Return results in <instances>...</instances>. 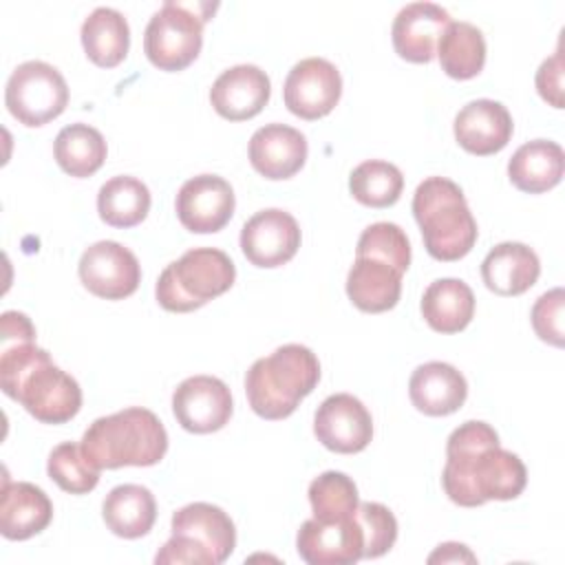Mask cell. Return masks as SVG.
I'll use <instances>...</instances> for the list:
<instances>
[{
	"label": "cell",
	"instance_id": "obj_10",
	"mask_svg": "<svg viewBox=\"0 0 565 565\" xmlns=\"http://www.w3.org/2000/svg\"><path fill=\"white\" fill-rule=\"evenodd\" d=\"M282 95L285 106L296 117L320 119L335 108L342 95L340 71L324 57H305L291 66Z\"/></svg>",
	"mask_w": 565,
	"mask_h": 565
},
{
	"label": "cell",
	"instance_id": "obj_34",
	"mask_svg": "<svg viewBox=\"0 0 565 565\" xmlns=\"http://www.w3.org/2000/svg\"><path fill=\"white\" fill-rule=\"evenodd\" d=\"M46 472L64 492L71 494H86L99 481V468L90 463L82 446L75 441H64L51 450Z\"/></svg>",
	"mask_w": 565,
	"mask_h": 565
},
{
	"label": "cell",
	"instance_id": "obj_3",
	"mask_svg": "<svg viewBox=\"0 0 565 565\" xmlns=\"http://www.w3.org/2000/svg\"><path fill=\"white\" fill-rule=\"evenodd\" d=\"M82 450L99 470L154 466L168 450V433L159 417L141 406L97 417L82 437Z\"/></svg>",
	"mask_w": 565,
	"mask_h": 565
},
{
	"label": "cell",
	"instance_id": "obj_18",
	"mask_svg": "<svg viewBox=\"0 0 565 565\" xmlns=\"http://www.w3.org/2000/svg\"><path fill=\"white\" fill-rule=\"evenodd\" d=\"M457 143L479 157L503 150L512 137L514 124L508 108L494 99H472L455 117Z\"/></svg>",
	"mask_w": 565,
	"mask_h": 565
},
{
	"label": "cell",
	"instance_id": "obj_25",
	"mask_svg": "<svg viewBox=\"0 0 565 565\" xmlns=\"http://www.w3.org/2000/svg\"><path fill=\"white\" fill-rule=\"evenodd\" d=\"M565 170V154L556 141L534 139L516 148L508 161V177L514 188L527 194L552 190Z\"/></svg>",
	"mask_w": 565,
	"mask_h": 565
},
{
	"label": "cell",
	"instance_id": "obj_7",
	"mask_svg": "<svg viewBox=\"0 0 565 565\" xmlns=\"http://www.w3.org/2000/svg\"><path fill=\"white\" fill-rule=\"evenodd\" d=\"M203 2L185 4L166 0L152 13L143 33V53L161 71H183L190 66L203 46V24L210 13H199Z\"/></svg>",
	"mask_w": 565,
	"mask_h": 565
},
{
	"label": "cell",
	"instance_id": "obj_5",
	"mask_svg": "<svg viewBox=\"0 0 565 565\" xmlns=\"http://www.w3.org/2000/svg\"><path fill=\"white\" fill-rule=\"evenodd\" d=\"M413 214L433 258L459 260L475 247L477 221L455 181L446 177L424 179L413 194Z\"/></svg>",
	"mask_w": 565,
	"mask_h": 565
},
{
	"label": "cell",
	"instance_id": "obj_21",
	"mask_svg": "<svg viewBox=\"0 0 565 565\" xmlns=\"http://www.w3.org/2000/svg\"><path fill=\"white\" fill-rule=\"evenodd\" d=\"M53 519V503L46 492L29 481H4L0 497V532L9 541H26Z\"/></svg>",
	"mask_w": 565,
	"mask_h": 565
},
{
	"label": "cell",
	"instance_id": "obj_17",
	"mask_svg": "<svg viewBox=\"0 0 565 565\" xmlns=\"http://www.w3.org/2000/svg\"><path fill=\"white\" fill-rule=\"evenodd\" d=\"M450 13L435 2H411L402 7L393 20L391 38L399 57L424 64L430 62Z\"/></svg>",
	"mask_w": 565,
	"mask_h": 565
},
{
	"label": "cell",
	"instance_id": "obj_13",
	"mask_svg": "<svg viewBox=\"0 0 565 565\" xmlns=\"http://www.w3.org/2000/svg\"><path fill=\"white\" fill-rule=\"evenodd\" d=\"M300 247V227L296 218L278 207L256 212L241 230V249L256 267H280L289 263Z\"/></svg>",
	"mask_w": 565,
	"mask_h": 565
},
{
	"label": "cell",
	"instance_id": "obj_2",
	"mask_svg": "<svg viewBox=\"0 0 565 565\" xmlns=\"http://www.w3.org/2000/svg\"><path fill=\"white\" fill-rule=\"evenodd\" d=\"M0 384L11 399L44 424H64L82 408L77 380L55 366L49 351L33 342L2 347Z\"/></svg>",
	"mask_w": 565,
	"mask_h": 565
},
{
	"label": "cell",
	"instance_id": "obj_27",
	"mask_svg": "<svg viewBox=\"0 0 565 565\" xmlns=\"http://www.w3.org/2000/svg\"><path fill=\"white\" fill-rule=\"evenodd\" d=\"M422 316L437 333H457L475 316V294L459 278H437L422 296Z\"/></svg>",
	"mask_w": 565,
	"mask_h": 565
},
{
	"label": "cell",
	"instance_id": "obj_4",
	"mask_svg": "<svg viewBox=\"0 0 565 565\" xmlns=\"http://www.w3.org/2000/svg\"><path fill=\"white\" fill-rule=\"evenodd\" d=\"M320 380V362L309 347L282 344L271 355L258 358L245 375L252 411L263 419L289 417Z\"/></svg>",
	"mask_w": 565,
	"mask_h": 565
},
{
	"label": "cell",
	"instance_id": "obj_19",
	"mask_svg": "<svg viewBox=\"0 0 565 565\" xmlns=\"http://www.w3.org/2000/svg\"><path fill=\"white\" fill-rule=\"evenodd\" d=\"M249 163L265 179H289L307 161V139L287 124H267L249 139Z\"/></svg>",
	"mask_w": 565,
	"mask_h": 565
},
{
	"label": "cell",
	"instance_id": "obj_39",
	"mask_svg": "<svg viewBox=\"0 0 565 565\" xmlns=\"http://www.w3.org/2000/svg\"><path fill=\"white\" fill-rule=\"evenodd\" d=\"M154 563L163 565V563H201V565H216L214 558L199 547L196 543H192L188 536H179L172 534V539L157 552Z\"/></svg>",
	"mask_w": 565,
	"mask_h": 565
},
{
	"label": "cell",
	"instance_id": "obj_23",
	"mask_svg": "<svg viewBox=\"0 0 565 565\" xmlns=\"http://www.w3.org/2000/svg\"><path fill=\"white\" fill-rule=\"evenodd\" d=\"M541 274L536 252L523 243L505 241L494 245L481 263V278L486 287L499 296L525 294Z\"/></svg>",
	"mask_w": 565,
	"mask_h": 565
},
{
	"label": "cell",
	"instance_id": "obj_29",
	"mask_svg": "<svg viewBox=\"0 0 565 565\" xmlns=\"http://www.w3.org/2000/svg\"><path fill=\"white\" fill-rule=\"evenodd\" d=\"M106 141L102 132L88 124L64 126L53 143V154L57 166L77 179L95 174L106 159Z\"/></svg>",
	"mask_w": 565,
	"mask_h": 565
},
{
	"label": "cell",
	"instance_id": "obj_33",
	"mask_svg": "<svg viewBox=\"0 0 565 565\" xmlns=\"http://www.w3.org/2000/svg\"><path fill=\"white\" fill-rule=\"evenodd\" d=\"M309 503L313 519L338 521L349 519L358 510V488L353 479L338 470H327L309 483Z\"/></svg>",
	"mask_w": 565,
	"mask_h": 565
},
{
	"label": "cell",
	"instance_id": "obj_11",
	"mask_svg": "<svg viewBox=\"0 0 565 565\" xmlns=\"http://www.w3.org/2000/svg\"><path fill=\"white\" fill-rule=\"evenodd\" d=\"M172 411L185 430L205 435L230 422L234 404L223 380L212 375H192L174 388Z\"/></svg>",
	"mask_w": 565,
	"mask_h": 565
},
{
	"label": "cell",
	"instance_id": "obj_28",
	"mask_svg": "<svg viewBox=\"0 0 565 565\" xmlns=\"http://www.w3.org/2000/svg\"><path fill=\"white\" fill-rule=\"evenodd\" d=\"M79 35L88 60L102 68H113L128 55L130 29L117 9L97 7L84 20Z\"/></svg>",
	"mask_w": 565,
	"mask_h": 565
},
{
	"label": "cell",
	"instance_id": "obj_37",
	"mask_svg": "<svg viewBox=\"0 0 565 565\" xmlns=\"http://www.w3.org/2000/svg\"><path fill=\"white\" fill-rule=\"evenodd\" d=\"M563 305L565 294L561 287H556L539 296L530 313L536 335L554 347H563Z\"/></svg>",
	"mask_w": 565,
	"mask_h": 565
},
{
	"label": "cell",
	"instance_id": "obj_35",
	"mask_svg": "<svg viewBox=\"0 0 565 565\" xmlns=\"http://www.w3.org/2000/svg\"><path fill=\"white\" fill-rule=\"evenodd\" d=\"M355 256L380 258L404 274L411 265V243H408L406 232L399 225L380 221V223L369 225L360 234Z\"/></svg>",
	"mask_w": 565,
	"mask_h": 565
},
{
	"label": "cell",
	"instance_id": "obj_1",
	"mask_svg": "<svg viewBox=\"0 0 565 565\" xmlns=\"http://www.w3.org/2000/svg\"><path fill=\"white\" fill-rule=\"evenodd\" d=\"M527 481L523 461L499 446L497 430L486 422H463L446 444L441 486L448 499L463 508L486 501L516 499Z\"/></svg>",
	"mask_w": 565,
	"mask_h": 565
},
{
	"label": "cell",
	"instance_id": "obj_9",
	"mask_svg": "<svg viewBox=\"0 0 565 565\" xmlns=\"http://www.w3.org/2000/svg\"><path fill=\"white\" fill-rule=\"evenodd\" d=\"M82 285L106 300H121L137 291L141 267L137 256L117 241H97L84 249L79 265Z\"/></svg>",
	"mask_w": 565,
	"mask_h": 565
},
{
	"label": "cell",
	"instance_id": "obj_40",
	"mask_svg": "<svg viewBox=\"0 0 565 565\" xmlns=\"http://www.w3.org/2000/svg\"><path fill=\"white\" fill-rule=\"evenodd\" d=\"M35 329L31 320L20 311H4L2 313V347L11 342H33Z\"/></svg>",
	"mask_w": 565,
	"mask_h": 565
},
{
	"label": "cell",
	"instance_id": "obj_24",
	"mask_svg": "<svg viewBox=\"0 0 565 565\" xmlns=\"http://www.w3.org/2000/svg\"><path fill=\"white\" fill-rule=\"evenodd\" d=\"M402 294V271L393 265L371 258L355 256L347 276L349 300L366 313H382L397 305Z\"/></svg>",
	"mask_w": 565,
	"mask_h": 565
},
{
	"label": "cell",
	"instance_id": "obj_15",
	"mask_svg": "<svg viewBox=\"0 0 565 565\" xmlns=\"http://www.w3.org/2000/svg\"><path fill=\"white\" fill-rule=\"evenodd\" d=\"M296 550L309 565H351L364 558V534L355 514L338 521L309 519L298 530Z\"/></svg>",
	"mask_w": 565,
	"mask_h": 565
},
{
	"label": "cell",
	"instance_id": "obj_36",
	"mask_svg": "<svg viewBox=\"0 0 565 565\" xmlns=\"http://www.w3.org/2000/svg\"><path fill=\"white\" fill-rule=\"evenodd\" d=\"M355 519L364 534V558L384 556L397 539V521L393 512L375 501L358 503Z\"/></svg>",
	"mask_w": 565,
	"mask_h": 565
},
{
	"label": "cell",
	"instance_id": "obj_16",
	"mask_svg": "<svg viewBox=\"0 0 565 565\" xmlns=\"http://www.w3.org/2000/svg\"><path fill=\"white\" fill-rule=\"evenodd\" d=\"M269 93L271 84L263 68L256 64H236L214 79L210 102L223 119L245 121L265 108Z\"/></svg>",
	"mask_w": 565,
	"mask_h": 565
},
{
	"label": "cell",
	"instance_id": "obj_32",
	"mask_svg": "<svg viewBox=\"0 0 565 565\" xmlns=\"http://www.w3.org/2000/svg\"><path fill=\"white\" fill-rule=\"evenodd\" d=\"M402 188L404 177L399 168L382 159L362 161L349 177V190L353 199L369 207H388L397 203Z\"/></svg>",
	"mask_w": 565,
	"mask_h": 565
},
{
	"label": "cell",
	"instance_id": "obj_8",
	"mask_svg": "<svg viewBox=\"0 0 565 565\" xmlns=\"http://www.w3.org/2000/svg\"><path fill=\"white\" fill-rule=\"evenodd\" d=\"M4 104L20 124L38 128L64 113L68 86L55 66L42 60H29L18 64L9 75Z\"/></svg>",
	"mask_w": 565,
	"mask_h": 565
},
{
	"label": "cell",
	"instance_id": "obj_20",
	"mask_svg": "<svg viewBox=\"0 0 565 565\" xmlns=\"http://www.w3.org/2000/svg\"><path fill=\"white\" fill-rule=\"evenodd\" d=\"M408 395L417 411L430 417H444L459 411L468 395V382L448 362L419 364L408 382Z\"/></svg>",
	"mask_w": 565,
	"mask_h": 565
},
{
	"label": "cell",
	"instance_id": "obj_14",
	"mask_svg": "<svg viewBox=\"0 0 565 565\" xmlns=\"http://www.w3.org/2000/svg\"><path fill=\"white\" fill-rule=\"evenodd\" d=\"M313 433L324 448L340 455H353L369 446L373 437V419L358 397L335 393L318 406Z\"/></svg>",
	"mask_w": 565,
	"mask_h": 565
},
{
	"label": "cell",
	"instance_id": "obj_26",
	"mask_svg": "<svg viewBox=\"0 0 565 565\" xmlns=\"http://www.w3.org/2000/svg\"><path fill=\"white\" fill-rule=\"evenodd\" d=\"M102 516L113 534L121 539H139L152 530L157 503L146 486L121 483L106 494Z\"/></svg>",
	"mask_w": 565,
	"mask_h": 565
},
{
	"label": "cell",
	"instance_id": "obj_6",
	"mask_svg": "<svg viewBox=\"0 0 565 565\" xmlns=\"http://www.w3.org/2000/svg\"><path fill=\"white\" fill-rule=\"evenodd\" d=\"M236 278L232 258L216 247L188 249L157 280V300L166 311L185 313L225 294Z\"/></svg>",
	"mask_w": 565,
	"mask_h": 565
},
{
	"label": "cell",
	"instance_id": "obj_22",
	"mask_svg": "<svg viewBox=\"0 0 565 565\" xmlns=\"http://www.w3.org/2000/svg\"><path fill=\"white\" fill-rule=\"evenodd\" d=\"M172 534L188 536L203 547L214 563H223L236 547L234 521L227 512L212 503H188L172 514Z\"/></svg>",
	"mask_w": 565,
	"mask_h": 565
},
{
	"label": "cell",
	"instance_id": "obj_12",
	"mask_svg": "<svg viewBox=\"0 0 565 565\" xmlns=\"http://www.w3.org/2000/svg\"><path fill=\"white\" fill-rule=\"evenodd\" d=\"M234 190L218 174H199L188 179L177 192V216L194 234L223 230L234 214Z\"/></svg>",
	"mask_w": 565,
	"mask_h": 565
},
{
	"label": "cell",
	"instance_id": "obj_30",
	"mask_svg": "<svg viewBox=\"0 0 565 565\" xmlns=\"http://www.w3.org/2000/svg\"><path fill=\"white\" fill-rule=\"evenodd\" d=\"M437 57L444 73L455 79L479 75L486 64L483 33L470 22H450L437 42Z\"/></svg>",
	"mask_w": 565,
	"mask_h": 565
},
{
	"label": "cell",
	"instance_id": "obj_38",
	"mask_svg": "<svg viewBox=\"0 0 565 565\" xmlns=\"http://www.w3.org/2000/svg\"><path fill=\"white\" fill-rule=\"evenodd\" d=\"M536 90L539 95L552 104L554 108H563V53L561 46L556 53L547 60L536 71Z\"/></svg>",
	"mask_w": 565,
	"mask_h": 565
},
{
	"label": "cell",
	"instance_id": "obj_31",
	"mask_svg": "<svg viewBox=\"0 0 565 565\" xmlns=\"http://www.w3.org/2000/svg\"><path fill=\"white\" fill-rule=\"evenodd\" d=\"M97 212L113 227H132L150 212V190L135 177H113L97 192Z\"/></svg>",
	"mask_w": 565,
	"mask_h": 565
},
{
	"label": "cell",
	"instance_id": "obj_41",
	"mask_svg": "<svg viewBox=\"0 0 565 565\" xmlns=\"http://www.w3.org/2000/svg\"><path fill=\"white\" fill-rule=\"evenodd\" d=\"M461 561H468V563H475V554L461 545V543H441L430 556H428V563H461Z\"/></svg>",
	"mask_w": 565,
	"mask_h": 565
}]
</instances>
